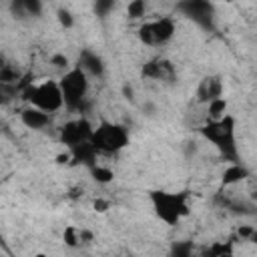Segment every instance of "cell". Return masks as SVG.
<instances>
[{
  "label": "cell",
  "instance_id": "cell-32",
  "mask_svg": "<svg viewBox=\"0 0 257 257\" xmlns=\"http://www.w3.org/2000/svg\"><path fill=\"white\" fill-rule=\"evenodd\" d=\"M34 257H48V255H44V253H36Z\"/></svg>",
  "mask_w": 257,
  "mask_h": 257
},
{
  "label": "cell",
  "instance_id": "cell-9",
  "mask_svg": "<svg viewBox=\"0 0 257 257\" xmlns=\"http://www.w3.org/2000/svg\"><path fill=\"white\" fill-rule=\"evenodd\" d=\"M223 98V82L219 76H205L197 86V100L199 102H213Z\"/></svg>",
  "mask_w": 257,
  "mask_h": 257
},
{
  "label": "cell",
  "instance_id": "cell-26",
  "mask_svg": "<svg viewBox=\"0 0 257 257\" xmlns=\"http://www.w3.org/2000/svg\"><path fill=\"white\" fill-rule=\"evenodd\" d=\"M50 62H52L54 66H58V68H66V66H68V58H66L64 54H54V56L50 58Z\"/></svg>",
  "mask_w": 257,
  "mask_h": 257
},
{
  "label": "cell",
  "instance_id": "cell-16",
  "mask_svg": "<svg viewBox=\"0 0 257 257\" xmlns=\"http://www.w3.org/2000/svg\"><path fill=\"white\" fill-rule=\"evenodd\" d=\"M193 241H175L169 249V257H193Z\"/></svg>",
  "mask_w": 257,
  "mask_h": 257
},
{
  "label": "cell",
  "instance_id": "cell-6",
  "mask_svg": "<svg viewBox=\"0 0 257 257\" xmlns=\"http://www.w3.org/2000/svg\"><path fill=\"white\" fill-rule=\"evenodd\" d=\"M175 34V22L173 18L169 16H163V18H157L153 22H145L141 24L139 28V38L143 44H149V46H157V44H165L173 38Z\"/></svg>",
  "mask_w": 257,
  "mask_h": 257
},
{
  "label": "cell",
  "instance_id": "cell-12",
  "mask_svg": "<svg viewBox=\"0 0 257 257\" xmlns=\"http://www.w3.org/2000/svg\"><path fill=\"white\" fill-rule=\"evenodd\" d=\"M78 68H82L88 76H102L104 74V62L102 58L92 50H82L78 56Z\"/></svg>",
  "mask_w": 257,
  "mask_h": 257
},
{
  "label": "cell",
  "instance_id": "cell-21",
  "mask_svg": "<svg viewBox=\"0 0 257 257\" xmlns=\"http://www.w3.org/2000/svg\"><path fill=\"white\" fill-rule=\"evenodd\" d=\"M145 10H147L145 0H133V2H128V6H126V14H128L131 18H141V16H145Z\"/></svg>",
  "mask_w": 257,
  "mask_h": 257
},
{
  "label": "cell",
  "instance_id": "cell-1",
  "mask_svg": "<svg viewBox=\"0 0 257 257\" xmlns=\"http://www.w3.org/2000/svg\"><path fill=\"white\" fill-rule=\"evenodd\" d=\"M201 135L213 143L219 153L231 161L237 163V145H235V118L231 114H225L221 120H209L201 128Z\"/></svg>",
  "mask_w": 257,
  "mask_h": 257
},
{
  "label": "cell",
  "instance_id": "cell-5",
  "mask_svg": "<svg viewBox=\"0 0 257 257\" xmlns=\"http://www.w3.org/2000/svg\"><path fill=\"white\" fill-rule=\"evenodd\" d=\"M90 141H92V145L98 149V153L112 155V153H118L120 149H124V147L128 145V133H126V128L120 126V124L102 120V122L94 128Z\"/></svg>",
  "mask_w": 257,
  "mask_h": 257
},
{
  "label": "cell",
  "instance_id": "cell-18",
  "mask_svg": "<svg viewBox=\"0 0 257 257\" xmlns=\"http://www.w3.org/2000/svg\"><path fill=\"white\" fill-rule=\"evenodd\" d=\"M207 106H209V120H221L227 112V100L225 98H217V100L209 102Z\"/></svg>",
  "mask_w": 257,
  "mask_h": 257
},
{
  "label": "cell",
  "instance_id": "cell-27",
  "mask_svg": "<svg viewBox=\"0 0 257 257\" xmlns=\"http://www.w3.org/2000/svg\"><path fill=\"white\" fill-rule=\"evenodd\" d=\"M92 207H94V211H96V213H104L110 205H108V201H106V199H94Z\"/></svg>",
  "mask_w": 257,
  "mask_h": 257
},
{
  "label": "cell",
  "instance_id": "cell-25",
  "mask_svg": "<svg viewBox=\"0 0 257 257\" xmlns=\"http://www.w3.org/2000/svg\"><path fill=\"white\" fill-rule=\"evenodd\" d=\"M112 6H114V2H110V0L102 2V0H100V2H96V4H94V10H96L100 16H104V14H106V12H108Z\"/></svg>",
  "mask_w": 257,
  "mask_h": 257
},
{
  "label": "cell",
  "instance_id": "cell-28",
  "mask_svg": "<svg viewBox=\"0 0 257 257\" xmlns=\"http://www.w3.org/2000/svg\"><path fill=\"white\" fill-rule=\"evenodd\" d=\"M90 241H92V233L86 231V229H82L80 231V243H90Z\"/></svg>",
  "mask_w": 257,
  "mask_h": 257
},
{
  "label": "cell",
  "instance_id": "cell-33",
  "mask_svg": "<svg viewBox=\"0 0 257 257\" xmlns=\"http://www.w3.org/2000/svg\"><path fill=\"white\" fill-rule=\"evenodd\" d=\"M223 257H235V255H233V253H231V255H223Z\"/></svg>",
  "mask_w": 257,
  "mask_h": 257
},
{
  "label": "cell",
  "instance_id": "cell-24",
  "mask_svg": "<svg viewBox=\"0 0 257 257\" xmlns=\"http://www.w3.org/2000/svg\"><path fill=\"white\" fill-rule=\"evenodd\" d=\"M253 233H255V227H251V225H241V227L237 229V235H239L241 239H249V241H251Z\"/></svg>",
  "mask_w": 257,
  "mask_h": 257
},
{
  "label": "cell",
  "instance_id": "cell-10",
  "mask_svg": "<svg viewBox=\"0 0 257 257\" xmlns=\"http://www.w3.org/2000/svg\"><path fill=\"white\" fill-rule=\"evenodd\" d=\"M173 74H175L173 64H171L169 60H163V58L149 60V62H145V66H143V76H145V78L169 80V78H173Z\"/></svg>",
  "mask_w": 257,
  "mask_h": 257
},
{
  "label": "cell",
  "instance_id": "cell-14",
  "mask_svg": "<svg viewBox=\"0 0 257 257\" xmlns=\"http://www.w3.org/2000/svg\"><path fill=\"white\" fill-rule=\"evenodd\" d=\"M247 177H249V171H247L243 165L231 163V165L223 171L221 185H223V187H229V185H235V183H239V181H243V179H247Z\"/></svg>",
  "mask_w": 257,
  "mask_h": 257
},
{
  "label": "cell",
  "instance_id": "cell-34",
  "mask_svg": "<svg viewBox=\"0 0 257 257\" xmlns=\"http://www.w3.org/2000/svg\"><path fill=\"white\" fill-rule=\"evenodd\" d=\"M128 257H133V255H128Z\"/></svg>",
  "mask_w": 257,
  "mask_h": 257
},
{
  "label": "cell",
  "instance_id": "cell-23",
  "mask_svg": "<svg viewBox=\"0 0 257 257\" xmlns=\"http://www.w3.org/2000/svg\"><path fill=\"white\" fill-rule=\"evenodd\" d=\"M58 22H60L64 28H72L74 18H72V14H70L68 10H58Z\"/></svg>",
  "mask_w": 257,
  "mask_h": 257
},
{
  "label": "cell",
  "instance_id": "cell-22",
  "mask_svg": "<svg viewBox=\"0 0 257 257\" xmlns=\"http://www.w3.org/2000/svg\"><path fill=\"white\" fill-rule=\"evenodd\" d=\"M22 6H24V12L32 16H38L42 12V4L38 0H22Z\"/></svg>",
  "mask_w": 257,
  "mask_h": 257
},
{
  "label": "cell",
  "instance_id": "cell-4",
  "mask_svg": "<svg viewBox=\"0 0 257 257\" xmlns=\"http://www.w3.org/2000/svg\"><path fill=\"white\" fill-rule=\"evenodd\" d=\"M60 90H62L64 106L68 110H80L84 106L82 102H84V96L88 90V74L78 66L70 68L60 78Z\"/></svg>",
  "mask_w": 257,
  "mask_h": 257
},
{
  "label": "cell",
  "instance_id": "cell-30",
  "mask_svg": "<svg viewBox=\"0 0 257 257\" xmlns=\"http://www.w3.org/2000/svg\"><path fill=\"white\" fill-rule=\"evenodd\" d=\"M251 241L257 245V229H255V233H253V237H251Z\"/></svg>",
  "mask_w": 257,
  "mask_h": 257
},
{
  "label": "cell",
  "instance_id": "cell-11",
  "mask_svg": "<svg viewBox=\"0 0 257 257\" xmlns=\"http://www.w3.org/2000/svg\"><path fill=\"white\" fill-rule=\"evenodd\" d=\"M70 155H72V161L74 163H80V165H86L88 169L96 167V157H98V149L92 145V141H86V143H80L76 147L70 149Z\"/></svg>",
  "mask_w": 257,
  "mask_h": 257
},
{
  "label": "cell",
  "instance_id": "cell-20",
  "mask_svg": "<svg viewBox=\"0 0 257 257\" xmlns=\"http://www.w3.org/2000/svg\"><path fill=\"white\" fill-rule=\"evenodd\" d=\"M62 239H64V245H68V247H78V245H80V231H78L74 225H68V227H64Z\"/></svg>",
  "mask_w": 257,
  "mask_h": 257
},
{
  "label": "cell",
  "instance_id": "cell-13",
  "mask_svg": "<svg viewBox=\"0 0 257 257\" xmlns=\"http://www.w3.org/2000/svg\"><path fill=\"white\" fill-rule=\"evenodd\" d=\"M20 118H22V122L28 128H34V131H40V128L48 126V122H50V114L44 112V110H40V108H34V106L24 108L22 114H20Z\"/></svg>",
  "mask_w": 257,
  "mask_h": 257
},
{
  "label": "cell",
  "instance_id": "cell-17",
  "mask_svg": "<svg viewBox=\"0 0 257 257\" xmlns=\"http://www.w3.org/2000/svg\"><path fill=\"white\" fill-rule=\"evenodd\" d=\"M20 78H22V74L16 68H12L10 64H2V68H0V84L2 86H8V84L16 86L20 82Z\"/></svg>",
  "mask_w": 257,
  "mask_h": 257
},
{
  "label": "cell",
  "instance_id": "cell-15",
  "mask_svg": "<svg viewBox=\"0 0 257 257\" xmlns=\"http://www.w3.org/2000/svg\"><path fill=\"white\" fill-rule=\"evenodd\" d=\"M231 253H233V239L211 243V245L201 253V257H223V255H231Z\"/></svg>",
  "mask_w": 257,
  "mask_h": 257
},
{
  "label": "cell",
  "instance_id": "cell-2",
  "mask_svg": "<svg viewBox=\"0 0 257 257\" xmlns=\"http://www.w3.org/2000/svg\"><path fill=\"white\" fill-rule=\"evenodd\" d=\"M187 193H169V191H153L151 193V203L155 209V215L167 223V225H177L187 213H189V203H187Z\"/></svg>",
  "mask_w": 257,
  "mask_h": 257
},
{
  "label": "cell",
  "instance_id": "cell-31",
  "mask_svg": "<svg viewBox=\"0 0 257 257\" xmlns=\"http://www.w3.org/2000/svg\"><path fill=\"white\" fill-rule=\"evenodd\" d=\"M251 199H253V201L257 203V191H253V193H251Z\"/></svg>",
  "mask_w": 257,
  "mask_h": 257
},
{
  "label": "cell",
  "instance_id": "cell-3",
  "mask_svg": "<svg viewBox=\"0 0 257 257\" xmlns=\"http://www.w3.org/2000/svg\"><path fill=\"white\" fill-rule=\"evenodd\" d=\"M22 98L28 100L34 108H40L44 112H56L60 106H64L60 82L56 80H44L42 84H30L24 92Z\"/></svg>",
  "mask_w": 257,
  "mask_h": 257
},
{
  "label": "cell",
  "instance_id": "cell-7",
  "mask_svg": "<svg viewBox=\"0 0 257 257\" xmlns=\"http://www.w3.org/2000/svg\"><path fill=\"white\" fill-rule=\"evenodd\" d=\"M92 133H94L92 124H90L84 116H80V118L68 120V122L60 128V141H62L68 149H72V147H76V145H80V143L90 141V139H92Z\"/></svg>",
  "mask_w": 257,
  "mask_h": 257
},
{
  "label": "cell",
  "instance_id": "cell-19",
  "mask_svg": "<svg viewBox=\"0 0 257 257\" xmlns=\"http://www.w3.org/2000/svg\"><path fill=\"white\" fill-rule=\"evenodd\" d=\"M90 173H92V179H94L96 183H100V185L110 183V181H112V177H114V173H112L108 167H102V165L92 167V169H90Z\"/></svg>",
  "mask_w": 257,
  "mask_h": 257
},
{
  "label": "cell",
  "instance_id": "cell-29",
  "mask_svg": "<svg viewBox=\"0 0 257 257\" xmlns=\"http://www.w3.org/2000/svg\"><path fill=\"white\" fill-rule=\"evenodd\" d=\"M122 92L126 94V98H133V88H131V86H126V84H124V88H122Z\"/></svg>",
  "mask_w": 257,
  "mask_h": 257
},
{
  "label": "cell",
  "instance_id": "cell-8",
  "mask_svg": "<svg viewBox=\"0 0 257 257\" xmlns=\"http://www.w3.org/2000/svg\"><path fill=\"white\" fill-rule=\"evenodd\" d=\"M181 12H185V16L193 18L195 22L203 24V26H209L211 24V18H213V4L205 2V0H187V2H181L177 6Z\"/></svg>",
  "mask_w": 257,
  "mask_h": 257
}]
</instances>
